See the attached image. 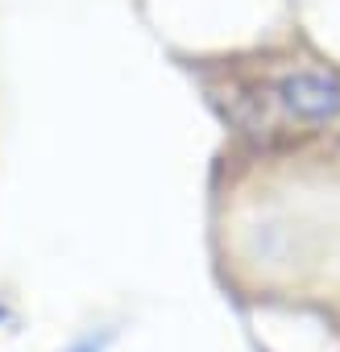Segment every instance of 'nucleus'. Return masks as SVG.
I'll return each instance as SVG.
<instances>
[{"mask_svg": "<svg viewBox=\"0 0 340 352\" xmlns=\"http://www.w3.org/2000/svg\"><path fill=\"white\" fill-rule=\"evenodd\" d=\"M270 96L299 124L323 129V124H336L340 120V75L336 71H323V67L286 71V75L274 79Z\"/></svg>", "mask_w": 340, "mask_h": 352, "instance_id": "f257e3e1", "label": "nucleus"}]
</instances>
